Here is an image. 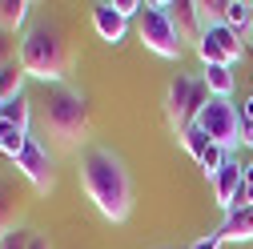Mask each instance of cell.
I'll return each instance as SVG.
<instances>
[{
    "instance_id": "d6986e66",
    "label": "cell",
    "mask_w": 253,
    "mask_h": 249,
    "mask_svg": "<svg viewBox=\"0 0 253 249\" xmlns=\"http://www.w3.org/2000/svg\"><path fill=\"white\" fill-rule=\"evenodd\" d=\"M0 92H4V101L16 97V92H24V69H20V60H12V65L0 69Z\"/></svg>"
},
{
    "instance_id": "3957f363",
    "label": "cell",
    "mask_w": 253,
    "mask_h": 249,
    "mask_svg": "<svg viewBox=\"0 0 253 249\" xmlns=\"http://www.w3.org/2000/svg\"><path fill=\"white\" fill-rule=\"evenodd\" d=\"M44 129L52 137H60L65 145L84 141V133H88V101L77 88H65V84L52 88L48 101H44Z\"/></svg>"
},
{
    "instance_id": "7a4b0ae2",
    "label": "cell",
    "mask_w": 253,
    "mask_h": 249,
    "mask_svg": "<svg viewBox=\"0 0 253 249\" xmlns=\"http://www.w3.org/2000/svg\"><path fill=\"white\" fill-rule=\"evenodd\" d=\"M16 60H20L24 77L60 88V81L69 77V41H65V33H60V24L56 20H37L20 37Z\"/></svg>"
},
{
    "instance_id": "5b68a950",
    "label": "cell",
    "mask_w": 253,
    "mask_h": 249,
    "mask_svg": "<svg viewBox=\"0 0 253 249\" xmlns=\"http://www.w3.org/2000/svg\"><path fill=\"white\" fill-rule=\"evenodd\" d=\"M209 101H213V92L205 88L201 77L177 73V77L169 81V88H165V117H169L173 129H177V137L189 129V124H197V117H201V109H205Z\"/></svg>"
},
{
    "instance_id": "30bf717a",
    "label": "cell",
    "mask_w": 253,
    "mask_h": 249,
    "mask_svg": "<svg viewBox=\"0 0 253 249\" xmlns=\"http://www.w3.org/2000/svg\"><path fill=\"white\" fill-rule=\"evenodd\" d=\"M221 245H249L253 241V205H241V209H229L221 217V225L213 229Z\"/></svg>"
},
{
    "instance_id": "44dd1931",
    "label": "cell",
    "mask_w": 253,
    "mask_h": 249,
    "mask_svg": "<svg viewBox=\"0 0 253 249\" xmlns=\"http://www.w3.org/2000/svg\"><path fill=\"white\" fill-rule=\"evenodd\" d=\"M241 145L253 149V117H241Z\"/></svg>"
},
{
    "instance_id": "9a60e30c",
    "label": "cell",
    "mask_w": 253,
    "mask_h": 249,
    "mask_svg": "<svg viewBox=\"0 0 253 249\" xmlns=\"http://www.w3.org/2000/svg\"><path fill=\"white\" fill-rule=\"evenodd\" d=\"M201 81L213 97H233V65H205Z\"/></svg>"
},
{
    "instance_id": "6da1fadb",
    "label": "cell",
    "mask_w": 253,
    "mask_h": 249,
    "mask_svg": "<svg viewBox=\"0 0 253 249\" xmlns=\"http://www.w3.org/2000/svg\"><path fill=\"white\" fill-rule=\"evenodd\" d=\"M81 189L84 197L97 205V213L105 221H125L133 213V181L129 169L105 145H84L81 149Z\"/></svg>"
},
{
    "instance_id": "603a6c76",
    "label": "cell",
    "mask_w": 253,
    "mask_h": 249,
    "mask_svg": "<svg viewBox=\"0 0 253 249\" xmlns=\"http://www.w3.org/2000/svg\"><path fill=\"white\" fill-rule=\"evenodd\" d=\"M28 249H52V245H48L44 233H33V245H28Z\"/></svg>"
},
{
    "instance_id": "ffe728a7",
    "label": "cell",
    "mask_w": 253,
    "mask_h": 249,
    "mask_svg": "<svg viewBox=\"0 0 253 249\" xmlns=\"http://www.w3.org/2000/svg\"><path fill=\"white\" fill-rule=\"evenodd\" d=\"M28 245H33V229H24V225H16L0 237V249H28Z\"/></svg>"
},
{
    "instance_id": "2e32d148",
    "label": "cell",
    "mask_w": 253,
    "mask_h": 249,
    "mask_svg": "<svg viewBox=\"0 0 253 249\" xmlns=\"http://www.w3.org/2000/svg\"><path fill=\"white\" fill-rule=\"evenodd\" d=\"M28 8H33L28 0H0V33L12 37L16 28L28 20Z\"/></svg>"
},
{
    "instance_id": "7c38bea8",
    "label": "cell",
    "mask_w": 253,
    "mask_h": 249,
    "mask_svg": "<svg viewBox=\"0 0 253 249\" xmlns=\"http://www.w3.org/2000/svg\"><path fill=\"white\" fill-rule=\"evenodd\" d=\"M221 24H229L233 33L249 44V37H253V4H249V0H225V16H221Z\"/></svg>"
},
{
    "instance_id": "8992f818",
    "label": "cell",
    "mask_w": 253,
    "mask_h": 249,
    "mask_svg": "<svg viewBox=\"0 0 253 249\" xmlns=\"http://www.w3.org/2000/svg\"><path fill=\"white\" fill-rule=\"evenodd\" d=\"M197 124L205 129V137H209L213 145L229 149V153H233V145H241V109L233 105V97H213V101L201 109Z\"/></svg>"
},
{
    "instance_id": "9c48e42d",
    "label": "cell",
    "mask_w": 253,
    "mask_h": 249,
    "mask_svg": "<svg viewBox=\"0 0 253 249\" xmlns=\"http://www.w3.org/2000/svg\"><path fill=\"white\" fill-rule=\"evenodd\" d=\"M92 28H97V37L105 44H125V37H129V28L133 20H125L117 8H113V0H101V4H92Z\"/></svg>"
},
{
    "instance_id": "277c9868",
    "label": "cell",
    "mask_w": 253,
    "mask_h": 249,
    "mask_svg": "<svg viewBox=\"0 0 253 249\" xmlns=\"http://www.w3.org/2000/svg\"><path fill=\"white\" fill-rule=\"evenodd\" d=\"M169 0H157V4H145V12L137 16V41L165 60H181L185 56V37L177 33V24L169 16Z\"/></svg>"
},
{
    "instance_id": "52a82bcc",
    "label": "cell",
    "mask_w": 253,
    "mask_h": 249,
    "mask_svg": "<svg viewBox=\"0 0 253 249\" xmlns=\"http://www.w3.org/2000/svg\"><path fill=\"white\" fill-rule=\"evenodd\" d=\"M193 48L201 56V69L205 65H237V60L245 56V41L233 33L229 24H209Z\"/></svg>"
},
{
    "instance_id": "7402d4cb",
    "label": "cell",
    "mask_w": 253,
    "mask_h": 249,
    "mask_svg": "<svg viewBox=\"0 0 253 249\" xmlns=\"http://www.w3.org/2000/svg\"><path fill=\"white\" fill-rule=\"evenodd\" d=\"M189 249H221V241H217V233H205V237H197Z\"/></svg>"
},
{
    "instance_id": "4fadbf2b",
    "label": "cell",
    "mask_w": 253,
    "mask_h": 249,
    "mask_svg": "<svg viewBox=\"0 0 253 249\" xmlns=\"http://www.w3.org/2000/svg\"><path fill=\"white\" fill-rule=\"evenodd\" d=\"M0 121H12L16 129L33 133V101H28V92H16V97H8L4 109H0Z\"/></svg>"
},
{
    "instance_id": "cb8c5ba5",
    "label": "cell",
    "mask_w": 253,
    "mask_h": 249,
    "mask_svg": "<svg viewBox=\"0 0 253 249\" xmlns=\"http://www.w3.org/2000/svg\"><path fill=\"white\" fill-rule=\"evenodd\" d=\"M241 181H245L249 189H253V161H245V169H241Z\"/></svg>"
},
{
    "instance_id": "e0dca14e",
    "label": "cell",
    "mask_w": 253,
    "mask_h": 249,
    "mask_svg": "<svg viewBox=\"0 0 253 249\" xmlns=\"http://www.w3.org/2000/svg\"><path fill=\"white\" fill-rule=\"evenodd\" d=\"M28 137H33V133L16 129L12 121H0V153H4L8 161H16V157H20V149L28 145Z\"/></svg>"
},
{
    "instance_id": "5bb4252c",
    "label": "cell",
    "mask_w": 253,
    "mask_h": 249,
    "mask_svg": "<svg viewBox=\"0 0 253 249\" xmlns=\"http://www.w3.org/2000/svg\"><path fill=\"white\" fill-rule=\"evenodd\" d=\"M16 213H20V193H16L12 181L0 177V237L8 229H16Z\"/></svg>"
},
{
    "instance_id": "ba28073f",
    "label": "cell",
    "mask_w": 253,
    "mask_h": 249,
    "mask_svg": "<svg viewBox=\"0 0 253 249\" xmlns=\"http://www.w3.org/2000/svg\"><path fill=\"white\" fill-rule=\"evenodd\" d=\"M12 169H16L28 185H33L37 193H48L52 185H56V161H52L48 145L37 141V137H28V145L20 149V157L12 161Z\"/></svg>"
},
{
    "instance_id": "8fae6325",
    "label": "cell",
    "mask_w": 253,
    "mask_h": 249,
    "mask_svg": "<svg viewBox=\"0 0 253 249\" xmlns=\"http://www.w3.org/2000/svg\"><path fill=\"white\" fill-rule=\"evenodd\" d=\"M241 169H245V165H241L237 157H229V161H225V169H221V173L209 181V185H213L217 205L225 209V213H229V209H233V201H237V189H241Z\"/></svg>"
},
{
    "instance_id": "ac0fdd59",
    "label": "cell",
    "mask_w": 253,
    "mask_h": 249,
    "mask_svg": "<svg viewBox=\"0 0 253 249\" xmlns=\"http://www.w3.org/2000/svg\"><path fill=\"white\" fill-rule=\"evenodd\" d=\"M209 137H205V129H201V124H189V129L181 133V149L189 153V157H193V161H201L205 157V153H209Z\"/></svg>"
}]
</instances>
